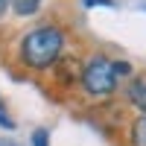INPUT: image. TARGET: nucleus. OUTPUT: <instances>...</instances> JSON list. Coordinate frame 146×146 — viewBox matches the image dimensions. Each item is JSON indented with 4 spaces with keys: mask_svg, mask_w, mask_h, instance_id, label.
Listing matches in <instances>:
<instances>
[{
    "mask_svg": "<svg viewBox=\"0 0 146 146\" xmlns=\"http://www.w3.org/2000/svg\"><path fill=\"white\" fill-rule=\"evenodd\" d=\"M62 47H64V32L56 29V27H38L32 29L21 44V56L23 62L35 70H44L50 67L58 56H62Z\"/></svg>",
    "mask_w": 146,
    "mask_h": 146,
    "instance_id": "f257e3e1",
    "label": "nucleus"
},
{
    "mask_svg": "<svg viewBox=\"0 0 146 146\" xmlns=\"http://www.w3.org/2000/svg\"><path fill=\"white\" fill-rule=\"evenodd\" d=\"M117 67L111 58H105V56H96L91 58L88 64H85L82 70V88L88 91L91 96H108V94H114L117 88Z\"/></svg>",
    "mask_w": 146,
    "mask_h": 146,
    "instance_id": "f03ea898",
    "label": "nucleus"
},
{
    "mask_svg": "<svg viewBox=\"0 0 146 146\" xmlns=\"http://www.w3.org/2000/svg\"><path fill=\"white\" fill-rule=\"evenodd\" d=\"M129 100L146 114V76H137L135 82L129 85Z\"/></svg>",
    "mask_w": 146,
    "mask_h": 146,
    "instance_id": "7ed1b4c3",
    "label": "nucleus"
},
{
    "mask_svg": "<svg viewBox=\"0 0 146 146\" xmlns=\"http://www.w3.org/2000/svg\"><path fill=\"white\" fill-rule=\"evenodd\" d=\"M131 146H146V114H140L131 126Z\"/></svg>",
    "mask_w": 146,
    "mask_h": 146,
    "instance_id": "20e7f679",
    "label": "nucleus"
},
{
    "mask_svg": "<svg viewBox=\"0 0 146 146\" xmlns=\"http://www.w3.org/2000/svg\"><path fill=\"white\" fill-rule=\"evenodd\" d=\"M9 3H12V9L18 15H32V12H38L41 0H9Z\"/></svg>",
    "mask_w": 146,
    "mask_h": 146,
    "instance_id": "39448f33",
    "label": "nucleus"
},
{
    "mask_svg": "<svg viewBox=\"0 0 146 146\" xmlns=\"http://www.w3.org/2000/svg\"><path fill=\"white\" fill-rule=\"evenodd\" d=\"M0 129H15V120H12L9 108H6V102H3V96H0Z\"/></svg>",
    "mask_w": 146,
    "mask_h": 146,
    "instance_id": "423d86ee",
    "label": "nucleus"
},
{
    "mask_svg": "<svg viewBox=\"0 0 146 146\" xmlns=\"http://www.w3.org/2000/svg\"><path fill=\"white\" fill-rule=\"evenodd\" d=\"M32 146H50V131L47 129H35L32 131Z\"/></svg>",
    "mask_w": 146,
    "mask_h": 146,
    "instance_id": "0eeeda50",
    "label": "nucleus"
},
{
    "mask_svg": "<svg viewBox=\"0 0 146 146\" xmlns=\"http://www.w3.org/2000/svg\"><path fill=\"white\" fill-rule=\"evenodd\" d=\"M114 67H117V76H129V73H131L129 62H114Z\"/></svg>",
    "mask_w": 146,
    "mask_h": 146,
    "instance_id": "6e6552de",
    "label": "nucleus"
},
{
    "mask_svg": "<svg viewBox=\"0 0 146 146\" xmlns=\"http://www.w3.org/2000/svg\"><path fill=\"white\" fill-rule=\"evenodd\" d=\"M96 3H102V6H108L111 0H85V6H96Z\"/></svg>",
    "mask_w": 146,
    "mask_h": 146,
    "instance_id": "1a4fd4ad",
    "label": "nucleus"
},
{
    "mask_svg": "<svg viewBox=\"0 0 146 146\" xmlns=\"http://www.w3.org/2000/svg\"><path fill=\"white\" fill-rule=\"evenodd\" d=\"M0 146H18L15 140H9V137H0Z\"/></svg>",
    "mask_w": 146,
    "mask_h": 146,
    "instance_id": "9d476101",
    "label": "nucleus"
},
{
    "mask_svg": "<svg viewBox=\"0 0 146 146\" xmlns=\"http://www.w3.org/2000/svg\"><path fill=\"white\" fill-rule=\"evenodd\" d=\"M3 12H6V0H0V15H3Z\"/></svg>",
    "mask_w": 146,
    "mask_h": 146,
    "instance_id": "9b49d317",
    "label": "nucleus"
}]
</instances>
